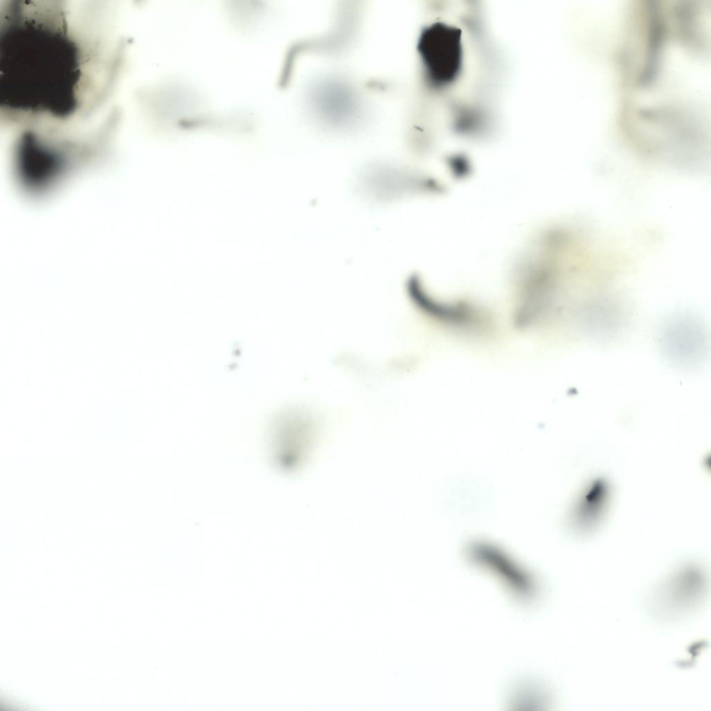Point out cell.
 I'll list each match as a JSON object with an SVG mask.
<instances>
[{"label": "cell", "mask_w": 711, "mask_h": 711, "mask_svg": "<svg viewBox=\"0 0 711 711\" xmlns=\"http://www.w3.org/2000/svg\"><path fill=\"white\" fill-rule=\"evenodd\" d=\"M462 33L459 28L435 23L420 34L417 51L425 74L433 86L442 87L453 82L462 65Z\"/></svg>", "instance_id": "obj_2"}, {"label": "cell", "mask_w": 711, "mask_h": 711, "mask_svg": "<svg viewBox=\"0 0 711 711\" xmlns=\"http://www.w3.org/2000/svg\"><path fill=\"white\" fill-rule=\"evenodd\" d=\"M60 22L25 21L6 33L5 78L11 81L20 103L41 108L56 115L69 114L75 104L74 85L79 76L76 66L75 45L65 36ZM16 99V100H17ZM15 100V101H16Z\"/></svg>", "instance_id": "obj_1"}, {"label": "cell", "mask_w": 711, "mask_h": 711, "mask_svg": "<svg viewBox=\"0 0 711 711\" xmlns=\"http://www.w3.org/2000/svg\"><path fill=\"white\" fill-rule=\"evenodd\" d=\"M609 494L608 485L601 479L594 480L585 487L571 512L572 524L576 530L588 532L599 525L605 512Z\"/></svg>", "instance_id": "obj_3"}]
</instances>
